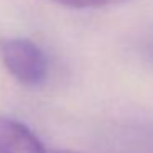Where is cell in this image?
Wrapping results in <instances>:
<instances>
[{
	"label": "cell",
	"mask_w": 153,
	"mask_h": 153,
	"mask_svg": "<svg viewBox=\"0 0 153 153\" xmlns=\"http://www.w3.org/2000/svg\"><path fill=\"white\" fill-rule=\"evenodd\" d=\"M0 58L8 73L23 86H40L48 76L46 54L28 38H4L0 41Z\"/></svg>",
	"instance_id": "obj_1"
},
{
	"label": "cell",
	"mask_w": 153,
	"mask_h": 153,
	"mask_svg": "<svg viewBox=\"0 0 153 153\" xmlns=\"http://www.w3.org/2000/svg\"><path fill=\"white\" fill-rule=\"evenodd\" d=\"M58 5H64V7L71 8H89V7H100V5H107L117 2V0H50Z\"/></svg>",
	"instance_id": "obj_3"
},
{
	"label": "cell",
	"mask_w": 153,
	"mask_h": 153,
	"mask_svg": "<svg viewBox=\"0 0 153 153\" xmlns=\"http://www.w3.org/2000/svg\"><path fill=\"white\" fill-rule=\"evenodd\" d=\"M0 153H46V150L23 122L0 115Z\"/></svg>",
	"instance_id": "obj_2"
},
{
	"label": "cell",
	"mask_w": 153,
	"mask_h": 153,
	"mask_svg": "<svg viewBox=\"0 0 153 153\" xmlns=\"http://www.w3.org/2000/svg\"><path fill=\"white\" fill-rule=\"evenodd\" d=\"M59 153H79V152H73V150H64V152H59Z\"/></svg>",
	"instance_id": "obj_4"
}]
</instances>
